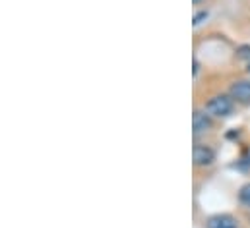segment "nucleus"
Here are the masks:
<instances>
[{
	"instance_id": "nucleus-8",
	"label": "nucleus",
	"mask_w": 250,
	"mask_h": 228,
	"mask_svg": "<svg viewBox=\"0 0 250 228\" xmlns=\"http://www.w3.org/2000/svg\"><path fill=\"white\" fill-rule=\"evenodd\" d=\"M239 57L250 58V47H241V51H239Z\"/></svg>"
},
{
	"instance_id": "nucleus-3",
	"label": "nucleus",
	"mask_w": 250,
	"mask_h": 228,
	"mask_svg": "<svg viewBox=\"0 0 250 228\" xmlns=\"http://www.w3.org/2000/svg\"><path fill=\"white\" fill-rule=\"evenodd\" d=\"M192 159H194V165H196V167H208V165L213 163L215 153H213L209 147H206V145H194Z\"/></svg>"
},
{
	"instance_id": "nucleus-9",
	"label": "nucleus",
	"mask_w": 250,
	"mask_h": 228,
	"mask_svg": "<svg viewBox=\"0 0 250 228\" xmlns=\"http://www.w3.org/2000/svg\"><path fill=\"white\" fill-rule=\"evenodd\" d=\"M192 2H194V4H200V2H202V0H192Z\"/></svg>"
},
{
	"instance_id": "nucleus-10",
	"label": "nucleus",
	"mask_w": 250,
	"mask_h": 228,
	"mask_svg": "<svg viewBox=\"0 0 250 228\" xmlns=\"http://www.w3.org/2000/svg\"><path fill=\"white\" fill-rule=\"evenodd\" d=\"M249 70H250V68H249Z\"/></svg>"
},
{
	"instance_id": "nucleus-1",
	"label": "nucleus",
	"mask_w": 250,
	"mask_h": 228,
	"mask_svg": "<svg viewBox=\"0 0 250 228\" xmlns=\"http://www.w3.org/2000/svg\"><path fill=\"white\" fill-rule=\"evenodd\" d=\"M233 97L229 95H217V97H213V99H209L208 103H206V113L209 114V116H215V118H225V116H229V114L233 113Z\"/></svg>"
},
{
	"instance_id": "nucleus-5",
	"label": "nucleus",
	"mask_w": 250,
	"mask_h": 228,
	"mask_svg": "<svg viewBox=\"0 0 250 228\" xmlns=\"http://www.w3.org/2000/svg\"><path fill=\"white\" fill-rule=\"evenodd\" d=\"M208 228H239V225L231 215H215L208 219Z\"/></svg>"
},
{
	"instance_id": "nucleus-7",
	"label": "nucleus",
	"mask_w": 250,
	"mask_h": 228,
	"mask_svg": "<svg viewBox=\"0 0 250 228\" xmlns=\"http://www.w3.org/2000/svg\"><path fill=\"white\" fill-rule=\"evenodd\" d=\"M208 16H209V14H208L206 10H202V12H198V14L194 16V25H200V23H202V21H204V19H206Z\"/></svg>"
},
{
	"instance_id": "nucleus-6",
	"label": "nucleus",
	"mask_w": 250,
	"mask_h": 228,
	"mask_svg": "<svg viewBox=\"0 0 250 228\" xmlns=\"http://www.w3.org/2000/svg\"><path fill=\"white\" fill-rule=\"evenodd\" d=\"M239 199H241V203H245L247 207H250V184L243 186V190L239 193Z\"/></svg>"
},
{
	"instance_id": "nucleus-2",
	"label": "nucleus",
	"mask_w": 250,
	"mask_h": 228,
	"mask_svg": "<svg viewBox=\"0 0 250 228\" xmlns=\"http://www.w3.org/2000/svg\"><path fill=\"white\" fill-rule=\"evenodd\" d=\"M229 95L241 105H250V81H237L231 85Z\"/></svg>"
},
{
	"instance_id": "nucleus-4",
	"label": "nucleus",
	"mask_w": 250,
	"mask_h": 228,
	"mask_svg": "<svg viewBox=\"0 0 250 228\" xmlns=\"http://www.w3.org/2000/svg\"><path fill=\"white\" fill-rule=\"evenodd\" d=\"M192 128H194V133H204L211 128V120H209V114H204L200 111H196L192 116Z\"/></svg>"
}]
</instances>
